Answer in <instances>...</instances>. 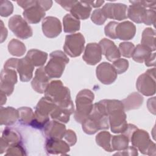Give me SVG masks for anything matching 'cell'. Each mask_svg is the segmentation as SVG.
I'll use <instances>...</instances> for the list:
<instances>
[{
    "instance_id": "cell-1",
    "label": "cell",
    "mask_w": 156,
    "mask_h": 156,
    "mask_svg": "<svg viewBox=\"0 0 156 156\" xmlns=\"http://www.w3.org/2000/svg\"><path fill=\"white\" fill-rule=\"evenodd\" d=\"M82 124L83 132L88 135L109 128L108 116L104 99L93 104L91 113Z\"/></svg>"
},
{
    "instance_id": "cell-2",
    "label": "cell",
    "mask_w": 156,
    "mask_h": 156,
    "mask_svg": "<svg viewBox=\"0 0 156 156\" xmlns=\"http://www.w3.org/2000/svg\"><path fill=\"white\" fill-rule=\"evenodd\" d=\"M104 101L112 132L115 133H122L126 130L128 124L122 102L116 99H104Z\"/></svg>"
},
{
    "instance_id": "cell-3",
    "label": "cell",
    "mask_w": 156,
    "mask_h": 156,
    "mask_svg": "<svg viewBox=\"0 0 156 156\" xmlns=\"http://www.w3.org/2000/svg\"><path fill=\"white\" fill-rule=\"evenodd\" d=\"M44 93V96L52 99L57 106L69 110L72 114L74 112L70 91L61 80H55L49 82Z\"/></svg>"
},
{
    "instance_id": "cell-4",
    "label": "cell",
    "mask_w": 156,
    "mask_h": 156,
    "mask_svg": "<svg viewBox=\"0 0 156 156\" xmlns=\"http://www.w3.org/2000/svg\"><path fill=\"white\" fill-rule=\"evenodd\" d=\"M94 98V93L90 90L83 89L78 93L76 98V109L74 115L77 122L82 124L88 118L93 108Z\"/></svg>"
},
{
    "instance_id": "cell-5",
    "label": "cell",
    "mask_w": 156,
    "mask_h": 156,
    "mask_svg": "<svg viewBox=\"0 0 156 156\" xmlns=\"http://www.w3.org/2000/svg\"><path fill=\"white\" fill-rule=\"evenodd\" d=\"M57 105L50 98L43 97L38 102L34 112V117L30 124L32 127L41 129L49 121V115Z\"/></svg>"
},
{
    "instance_id": "cell-6",
    "label": "cell",
    "mask_w": 156,
    "mask_h": 156,
    "mask_svg": "<svg viewBox=\"0 0 156 156\" xmlns=\"http://www.w3.org/2000/svg\"><path fill=\"white\" fill-rule=\"evenodd\" d=\"M50 59L44 67L47 75L51 78H59L62 76L65 66L69 60L67 55L62 51H55L50 55Z\"/></svg>"
},
{
    "instance_id": "cell-7",
    "label": "cell",
    "mask_w": 156,
    "mask_h": 156,
    "mask_svg": "<svg viewBox=\"0 0 156 156\" xmlns=\"http://www.w3.org/2000/svg\"><path fill=\"white\" fill-rule=\"evenodd\" d=\"M130 141L133 146L141 153L148 155H155V144L151 141L148 133L142 129H136L132 133Z\"/></svg>"
},
{
    "instance_id": "cell-8",
    "label": "cell",
    "mask_w": 156,
    "mask_h": 156,
    "mask_svg": "<svg viewBox=\"0 0 156 156\" xmlns=\"http://www.w3.org/2000/svg\"><path fill=\"white\" fill-rule=\"evenodd\" d=\"M137 90L146 96H151L155 93V69H147L141 74L136 82Z\"/></svg>"
},
{
    "instance_id": "cell-9",
    "label": "cell",
    "mask_w": 156,
    "mask_h": 156,
    "mask_svg": "<svg viewBox=\"0 0 156 156\" xmlns=\"http://www.w3.org/2000/svg\"><path fill=\"white\" fill-rule=\"evenodd\" d=\"M85 42L84 37L81 33L67 35L63 46L65 53L71 57L79 56L84 49Z\"/></svg>"
},
{
    "instance_id": "cell-10",
    "label": "cell",
    "mask_w": 156,
    "mask_h": 156,
    "mask_svg": "<svg viewBox=\"0 0 156 156\" xmlns=\"http://www.w3.org/2000/svg\"><path fill=\"white\" fill-rule=\"evenodd\" d=\"M8 26L10 30L19 38L27 39L33 34L31 27L20 15H16L12 16L8 21Z\"/></svg>"
},
{
    "instance_id": "cell-11",
    "label": "cell",
    "mask_w": 156,
    "mask_h": 156,
    "mask_svg": "<svg viewBox=\"0 0 156 156\" xmlns=\"http://www.w3.org/2000/svg\"><path fill=\"white\" fill-rule=\"evenodd\" d=\"M0 91L10 96L13 91L14 85L17 82V74L15 69L4 68L1 73Z\"/></svg>"
},
{
    "instance_id": "cell-12",
    "label": "cell",
    "mask_w": 156,
    "mask_h": 156,
    "mask_svg": "<svg viewBox=\"0 0 156 156\" xmlns=\"http://www.w3.org/2000/svg\"><path fill=\"white\" fill-rule=\"evenodd\" d=\"M102 9L108 18L118 21L127 18V6L124 4L108 2Z\"/></svg>"
},
{
    "instance_id": "cell-13",
    "label": "cell",
    "mask_w": 156,
    "mask_h": 156,
    "mask_svg": "<svg viewBox=\"0 0 156 156\" xmlns=\"http://www.w3.org/2000/svg\"><path fill=\"white\" fill-rule=\"evenodd\" d=\"M96 74L98 79L103 84L110 85L117 78V73L113 65L108 62H102L96 68Z\"/></svg>"
},
{
    "instance_id": "cell-14",
    "label": "cell",
    "mask_w": 156,
    "mask_h": 156,
    "mask_svg": "<svg viewBox=\"0 0 156 156\" xmlns=\"http://www.w3.org/2000/svg\"><path fill=\"white\" fill-rule=\"evenodd\" d=\"M60 21L54 16H47L42 21V31L44 35L50 38H55L62 32Z\"/></svg>"
},
{
    "instance_id": "cell-15",
    "label": "cell",
    "mask_w": 156,
    "mask_h": 156,
    "mask_svg": "<svg viewBox=\"0 0 156 156\" xmlns=\"http://www.w3.org/2000/svg\"><path fill=\"white\" fill-rule=\"evenodd\" d=\"M45 149L49 155H65L70 150L69 145L62 139L48 138L45 143Z\"/></svg>"
},
{
    "instance_id": "cell-16",
    "label": "cell",
    "mask_w": 156,
    "mask_h": 156,
    "mask_svg": "<svg viewBox=\"0 0 156 156\" xmlns=\"http://www.w3.org/2000/svg\"><path fill=\"white\" fill-rule=\"evenodd\" d=\"M82 58L88 65H94L99 63L102 58V51L99 44L96 43L87 44Z\"/></svg>"
},
{
    "instance_id": "cell-17",
    "label": "cell",
    "mask_w": 156,
    "mask_h": 156,
    "mask_svg": "<svg viewBox=\"0 0 156 156\" xmlns=\"http://www.w3.org/2000/svg\"><path fill=\"white\" fill-rule=\"evenodd\" d=\"M50 79L45 72L44 67L41 66L38 68L36 70L35 76L31 82L33 90L40 94L44 93L49 83Z\"/></svg>"
},
{
    "instance_id": "cell-18",
    "label": "cell",
    "mask_w": 156,
    "mask_h": 156,
    "mask_svg": "<svg viewBox=\"0 0 156 156\" xmlns=\"http://www.w3.org/2000/svg\"><path fill=\"white\" fill-rule=\"evenodd\" d=\"M24 20L30 24L38 23L45 16V10L39 5L38 1L25 9L23 13Z\"/></svg>"
},
{
    "instance_id": "cell-19",
    "label": "cell",
    "mask_w": 156,
    "mask_h": 156,
    "mask_svg": "<svg viewBox=\"0 0 156 156\" xmlns=\"http://www.w3.org/2000/svg\"><path fill=\"white\" fill-rule=\"evenodd\" d=\"M101 48L102 54L104 55L106 58L110 62H114L121 57L119 49L112 40L107 38H103L98 43Z\"/></svg>"
},
{
    "instance_id": "cell-20",
    "label": "cell",
    "mask_w": 156,
    "mask_h": 156,
    "mask_svg": "<svg viewBox=\"0 0 156 156\" xmlns=\"http://www.w3.org/2000/svg\"><path fill=\"white\" fill-rule=\"evenodd\" d=\"M21 141V136L18 132L9 128L4 129L1 139L0 153H4L9 146Z\"/></svg>"
},
{
    "instance_id": "cell-21",
    "label": "cell",
    "mask_w": 156,
    "mask_h": 156,
    "mask_svg": "<svg viewBox=\"0 0 156 156\" xmlns=\"http://www.w3.org/2000/svg\"><path fill=\"white\" fill-rule=\"evenodd\" d=\"M43 129L44 135L48 138L54 139H62L66 130L63 123L55 120L49 121Z\"/></svg>"
},
{
    "instance_id": "cell-22",
    "label": "cell",
    "mask_w": 156,
    "mask_h": 156,
    "mask_svg": "<svg viewBox=\"0 0 156 156\" xmlns=\"http://www.w3.org/2000/svg\"><path fill=\"white\" fill-rule=\"evenodd\" d=\"M136 33V27L130 21H126L118 23L116 27V38L121 40L132 39Z\"/></svg>"
},
{
    "instance_id": "cell-23",
    "label": "cell",
    "mask_w": 156,
    "mask_h": 156,
    "mask_svg": "<svg viewBox=\"0 0 156 156\" xmlns=\"http://www.w3.org/2000/svg\"><path fill=\"white\" fill-rule=\"evenodd\" d=\"M34 69V65L26 56L19 59L16 71L19 73L21 81L29 82L32 78Z\"/></svg>"
},
{
    "instance_id": "cell-24",
    "label": "cell",
    "mask_w": 156,
    "mask_h": 156,
    "mask_svg": "<svg viewBox=\"0 0 156 156\" xmlns=\"http://www.w3.org/2000/svg\"><path fill=\"white\" fill-rule=\"evenodd\" d=\"M129 2L132 5L127 9V18H129L132 21L136 23H143L146 15L147 9L135 2V1Z\"/></svg>"
},
{
    "instance_id": "cell-25",
    "label": "cell",
    "mask_w": 156,
    "mask_h": 156,
    "mask_svg": "<svg viewBox=\"0 0 156 156\" xmlns=\"http://www.w3.org/2000/svg\"><path fill=\"white\" fill-rule=\"evenodd\" d=\"M71 15L78 20H86L91 13V7L87 1H76L70 10Z\"/></svg>"
},
{
    "instance_id": "cell-26",
    "label": "cell",
    "mask_w": 156,
    "mask_h": 156,
    "mask_svg": "<svg viewBox=\"0 0 156 156\" xmlns=\"http://www.w3.org/2000/svg\"><path fill=\"white\" fill-rule=\"evenodd\" d=\"M19 118L18 110L12 107H1L0 123L1 125L10 126L15 124Z\"/></svg>"
},
{
    "instance_id": "cell-27",
    "label": "cell",
    "mask_w": 156,
    "mask_h": 156,
    "mask_svg": "<svg viewBox=\"0 0 156 156\" xmlns=\"http://www.w3.org/2000/svg\"><path fill=\"white\" fill-rule=\"evenodd\" d=\"M125 111L139 108L143 104V97L138 93L133 92L121 101Z\"/></svg>"
},
{
    "instance_id": "cell-28",
    "label": "cell",
    "mask_w": 156,
    "mask_h": 156,
    "mask_svg": "<svg viewBox=\"0 0 156 156\" xmlns=\"http://www.w3.org/2000/svg\"><path fill=\"white\" fill-rule=\"evenodd\" d=\"M26 57L30 61L34 66L41 67L46 63L48 54L46 52L38 49H32L27 52Z\"/></svg>"
},
{
    "instance_id": "cell-29",
    "label": "cell",
    "mask_w": 156,
    "mask_h": 156,
    "mask_svg": "<svg viewBox=\"0 0 156 156\" xmlns=\"http://www.w3.org/2000/svg\"><path fill=\"white\" fill-rule=\"evenodd\" d=\"M63 30L66 33L73 34L79 30L80 27L79 20L76 18L71 14H66L63 18Z\"/></svg>"
},
{
    "instance_id": "cell-30",
    "label": "cell",
    "mask_w": 156,
    "mask_h": 156,
    "mask_svg": "<svg viewBox=\"0 0 156 156\" xmlns=\"http://www.w3.org/2000/svg\"><path fill=\"white\" fill-rule=\"evenodd\" d=\"M155 30L151 28H146L142 33L141 44L149 48L152 51H155Z\"/></svg>"
},
{
    "instance_id": "cell-31",
    "label": "cell",
    "mask_w": 156,
    "mask_h": 156,
    "mask_svg": "<svg viewBox=\"0 0 156 156\" xmlns=\"http://www.w3.org/2000/svg\"><path fill=\"white\" fill-rule=\"evenodd\" d=\"M152 51L147 46L139 44L135 47L132 58L134 61L138 63H143L152 53Z\"/></svg>"
},
{
    "instance_id": "cell-32",
    "label": "cell",
    "mask_w": 156,
    "mask_h": 156,
    "mask_svg": "<svg viewBox=\"0 0 156 156\" xmlns=\"http://www.w3.org/2000/svg\"><path fill=\"white\" fill-rule=\"evenodd\" d=\"M111 139V134L107 131L100 132L96 136V142L97 144L107 152L113 151L112 148Z\"/></svg>"
},
{
    "instance_id": "cell-33",
    "label": "cell",
    "mask_w": 156,
    "mask_h": 156,
    "mask_svg": "<svg viewBox=\"0 0 156 156\" xmlns=\"http://www.w3.org/2000/svg\"><path fill=\"white\" fill-rule=\"evenodd\" d=\"M129 139L124 134L112 136L111 145L113 151H121L129 146Z\"/></svg>"
},
{
    "instance_id": "cell-34",
    "label": "cell",
    "mask_w": 156,
    "mask_h": 156,
    "mask_svg": "<svg viewBox=\"0 0 156 156\" xmlns=\"http://www.w3.org/2000/svg\"><path fill=\"white\" fill-rule=\"evenodd\" d=\"M8 51L10 54L20 57L24 54L26 48L24 44L17 39H12L8 44Z\"/></svg>"
},
{
    "instance_id": "cell-35",
    "label": "cell",
    "mask_w": 156,
    "mask_h": 156,
    "mask_svg": "<svg viewBox=\"0 0 156 156\" xmlns=\"http://www.w3.org/2000/svg\"><path fill=\"white\" fill-rule=\"evenodd\" d=\"M71 115L72 113L69 110L57 105L50 114V116L53 120L62 123H67L69 121Z\"/></svg>"
},
{
    "instance_id": "cell-36",
    "label": "cell",
    "mask_w": 156,
    "mask_h": 156,
    "mask_svg": "<svg viewBox=\"0 0 156 156\" xmlns=\"http://www.w3.org/2000/svg\"><path fill=\"white\" fill-rule=\"evenodd\" d=\"M17 110L18 111L20 122L24 125H30L34 117L33 110L27 107H22Z\"/></svg>"
},
{
    "instance_id": "cell-37",
    "label": "cell",
    "mask_w": 156,
    "mask_h": 156,
    "mask_svg": "<svg viewBox=\"0 0 156 156\" xmlns=\"http://www.w3.org/2000/svg\"><path fill=\"white\" fill-rule=\"evenodd\" d=\"M135 49L134 44L131 42H122L119 44V51L123 57L130 58L132 57Z\"/></svg>"
},
{
    "instance_id": "cell-38",
    "label": "cell",
    "mask_w": 156,
    "mask_h": 156,
    "mask_svg": "<svg viewBox=\"0 0 156 156\" xmlns=\"http://www.w3.org/2000/svg\"><path fill=\"white\" fill-rule=\"evenodd\" d=\"M26 151L21 142L13 144L9 147L5 155H25Z\"/></svg>"
},
{
    "instance_id": "cell-39",
    "label": "cell",
    "mask_w": 156,
    "mask_h": 156,
    "mask_svg": "<svg viewBox=\"0 0 156 156\" xmlns=\"http://www.w3.org/2000/svg\"><path fill=\"white\" fill-rule=\"evenodd\" d=\"M91 20L94 24L97 25H102L105 22L107 16L102 9H98L93 12L91 16Z\"/></svg>"
},
{
    "instance_id": "cell-40",
    "label": "cell",
    "mask_w": 156,
    "mask_h": 156,
    "mask_svg": "<svg viewBox=\"0 0 156 156\" xmlns=\"http://www.w3.org/2000/svg\"><path fill=\"white\" fill-rule=\"evenodd\" d=\"M114 67L117 74H122L126 72L129 68V61L125 58H118L113 62Z\"/></svg>"
},
{
    "instance_id": "cell-41",
    "label": "cell",
    "mask_w": 156,
    "mask_h": 156,
    "mask_svg": "<svg viewBox=\"0 0 156 156\" xmlns=\"http://www.w3.org/2000/svg\"><path fill=\"white\" fill-rule=\"evenodd\" d=\"M13 11V6L11 2L9 1H0V15L1 16L7 17L11 15Z\"/></svg>"
},
{
    "instance_id": "cell-42",
    "label": "cell",
    "mask_w": 156,
    "mask_h": 156,
    "mask_svg": "<svg viewBox=\"0 0 156 156\" xmlns=\"http://www.w3.org/2000/svg\"><path fill=\"white\" fill-rule=\"evenodd\" d=\"M118 24V23L116 21L109 22L104 27V32L105 35L112 39H116V27Z\"/></svg>"
},
{
    "instance_id": "cell-43",
    "label": "cell",
    "mask_w": 156,
    "mask_h": 156,
    "mask_svg": "<svg viewBox=\"0 0 156 156\" xmlns=\"http://www.w3.org/2000/svg\"><path fill=\"white\" fill-rule=\"evenodd\" d=\"M63 138L65 140L66 142L69 145V146H73L76 144L77 141L76 135L75 132L71 129L66 130Z\"/></svg>"
},
{
    "instance_id": "cell-44",
    "label": "cell",
    "mask_w": 156,
    "mask_h": 156,
    "mask_svg": "<svg viewBox=\"0 0 156 156\" xmlns=\"http://www.w3.org/2000/svg\"><path fill=\"white\" fill-rule=\"evenodd\" d=\"M155 10L154 9H147L146 15L144 21L146 25H154L155 21Z\"/></svg>"
},
{
    "instance_id": "cell-45",
    "label": "cell",
    "mask_w": 156,
    "mask_h": 156,
    "mask_svg": "<svg viewBox=\"0 0 156 156\" xmlns=\"http://www.w3.org/2000/svg\"><path fill=\"white\" fill-rule=\"evenodd\" d=\"M138 154V150L136 147L134 146H128L126 149L119 151V152L116 153L115 155H132V156H135L137 155Z\"/></svg>"
},
{
    "instance_id": "cell-46",
    "label": "cell",
    "mask_w": 156,
    "mask_h": 156,
    "mask_svg": "<svg viewBox=\"0 0 156 156\" xmlns=\"http://www.w3.org/2000/svg\"><path fill=\"white\" fill-rule=\"evenodd\" d=\"M137 4L142 5L144 8H149L150 9L155 10V1H135Z\"/></svg>"
},
{
    "instance_id": "cell-47",
    "label": "cell",
    "mask_w": 156,
    "mask_h": 156,
    "mask_svg": "<svg viewBox=\"0 0 156 156\" xmlns=\"http://www.w3.org/2000/svg\"><path fill=\"white\" fill-rule=\"evenodd\" d=\"M76 2V1H56V2L59 4L66 11H70Z\"/></svg>"
},
{
    "instance_id": "cell-48",
    "label": "cell",
    "mask_w": 156,
    "mask_h": 156,
    "mask_svg": "<svg viewBox=\"0 0 156 156\" xmlns=\"http://www.w3.org/2000/svg\"><path fill=\"white\" fill-rule=\"evenodd\" d=\"M18 60H19V59L16 58H10L5 62L4 68H13V69H16Z\"/></svg>"
},
{
    "instance_id": "cell-49",
    "label": "cell",
    "mask_w": 156,
    "mask_h": 156,
    "mask_svg": "<svg viewBox=\"0 0 156 156\" xmlns=\"http://www.w3.org/2000/svg\"><path fill=\"white\" fill-rule=\"evenodd\" d=\"M137 129H138V127L136 126H135L133 124H128L126 130L122 133V134L127 136L130 141V137H131L133 132Z\"/></svg>"
},
{
    "instance_id": "cell-50",
    "label": "cell",
    "mask_w": 156,
    "mask_h": 156,
    "mask_svg": "<svg viewBox=\"0 0 156 156\" xmlns=\"http://www.w3.org/2000/svg\"><path fill=\"white\" fill-rule=\"evenodd\" d=\"M147 108L151 113L155 115V97L148 99L147 102Z\"/></svg>"
},
{
    "instance_id": "cell-51",
    "label": "cell",
    "mask_w": 156,
    "mask_h": 156,
    "mask_svg": "<svg viewBox=\"0 0 156 156\" xmlns=\"http://www.w3.org/2000/svg\"><path fill=\"white\" fill-rule=\"evenodd\" d=\"M144 62L147 66H154L155 65V53H151Z\"/></svg>"
},
{
    "instance_id": "cell-52",
    "label": "cell",
    "mask_w": 156,
    "mask_h": 156,
    "mask_svg": "<svg viewBox=\"0 0 156 156\" xmlns=\"http://www.w3.org/2000/svg\"><path fill=\"white\" fill-rule=\"evenodd\" d=\"M36 1H16L18 5L24 9V10L32 5Z\"/></svg>"
},
{
    "instance_id": "cell-53",
    "label": "cell",
    "mask_w": 156,
    "mask_h": 156,
    "mask_svg": "<svg viewBox=\"0 0 156 156\" xmlns=\"http://www.w3.org/2000/svg\"><path fill=\"white\" fill-rule=\"evenodd\" d=\"M39 5L45 10H48L52 5V1H38Z\"/></svg>"
},
{
    "instance_id": "cell-54",
    "label": "cell",
    "mask_w": 156,
    "mask_h": 156,
    "mask_svg": "<svg viewBox=\"0 0 156 156\" xmlns=\"http://www.w3.org/2000/svg\"><path fill=\"white\" fill-rule=\"evenodd\" d=\"M7 30L4 27L2 21H1V43H2L7 38Z\"/></svg>"
},
{
    "instance_id": "cell-55",
    "label": "cell",
    "mask_w": 156,
    "mask_h": 156,
    "mask_svg": "<svg viewBox=\"0 0 156 156\" xmlns=\"http://www.w3.org/2000/svg\"><path fill=\"white\" fill-rule=\"evenodd\" d=\"M87 2L91 5V7L96 8L101 7L104 4V1H88Z\"/></svg>"
},
{
    "instance_id": "cell-56",
    "label": "cell",
    "mask_w": 156,
    "mask_h": 156,
    "mask_svg": "<svg viewBox=\"0 0 156 156\" xmlns=\"http://www.w3.org/2000/svg\"><path fill=\"white\" fill-rule=\"evenodd\" d=\"M0 93H1V105L2 106V105L5 104L6 102V100H7L6 96L7 95L2 91H0Z\"/></svg>"
}]
</instances>
